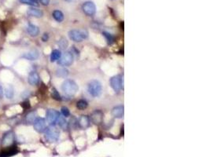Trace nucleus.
I'll list each match as a JSON object with an SVG mask.
<instances>
[{
	"mask_svg": "<svg viewBox=\"0 0 210 157\" xmlns=\"http://www.w3.org/2000/svg\"><path fill=\"white\" fill-rule=\"evenodd\" d=\"M45 137L50 142H55L59 139L60 131L54 125H50L45 130Z\"/></svg>",
	"mask_w": 210,
	"mask_h": 157,
	"instance_id": "f03ea898",
	"label": "nucleus"
},
{
	"mask_svg": "<svg viewBox=\"0 0 210 157\" xmlns=\"http://www.w3.org/2000/svg\"><path fill=\"white\" fill-rule=\"evenodd\" d=\"M13 142H14V133L11 131L6 133L2 138V145L8 147L11 145Z\"/></svg>",
	"mask_w": 210,
	"mask_h": 157,
	"instance_id": "f8f14e48",
	"label": "nucleus"
},
{
	"mask_svg": "<svg viewBox=\"0 0 210 157\" xmlns=\"http://www.w3.org/2000/svg\"><path fill=\"white\" fill-rule=\"evenodd\" d=\"M14 87L10 85V86H8L6 88V90H5V96H6V98H8V99H12V98H14Z\"/></svg>",
	"mask_w": 210,
	"mask_h": 157,
	"instance_id": "412c9836",
	"label": "nucleus"
},
{
	"mask_svg": "<svg viewBox=\"0 0 210 157\" xmlns=\"http://www.w3.org/2000/svg\"><path fill=\"white\" fill-rule=\"evenodd\" d=\"M39 56V53L37 50H32L31 51L27 52L22 55V58H25V59L29 60V61H35Z\"/></svg>",
	"mask_w": 210,
	"mask_h": 157,
	"instance_id": "ddd939ff",
	"label": "nucleus"
},
{
	"mask_svg": "<svg viewBox=\"0 0 210 157\" xmlns=\"http://www.w3.org/2000/svg\"><path fill=\"white\" fill-rule=\"evenodd\" d=\"M3 94H4L3 88H2V86H0V99H1V98H2V97H3Z\"/></svg>",
	"mask_w": 210,
	"mask_h": 157,
	"instance_id": "2f4dec72",
	"label": "nucleus"
},
{
	"mask_svg": "<svg viewBox=\"0 0 210 157\" xmlns=\"http://www.w3.org/2000/svg\"><path fill=\"white\" fill-rule=\"evenodd\" d=\"M90 123H91V119L87 115H81L77 120V125H79L80 127L82 129L87 128L90 126Z\"/></svg>",
	"mask_w": 210,
	"mask_h": 157,
	"instance_id": "9b49d317",
	"label": "nucleus"
},
{
	"mask_svg": "<svg viewBox=\"0 0 210 157\" xmlns=\"http://www.w3.org/2000/svg\"><path fill=\"white\" fill-rule=\"evenodd\" d=\"M33 126H34V129L36 130L39 133L44 132L45 130L46 129V123L43 118L39 117L36 118V120L33 123Z\"/></svg>",
	"mask_w": 210,
	"mask_h": 157,
	"instance_id": "6e6552de",
	"label": "nucleus"
},
{
	"mask_svg": "<svg viewBox=\"0 0 210 157\" xmlns=\"http://www.w3.org/2000/svg\"><path fill=\"white\" fill-rule=\"evenodd\" d=\"M82 10H83V13L87 16L91 17L95 14L96 12V6H95V3L91 1H87L85 2L82 6Z\"/></svg>",
	"mask_w": 210,
	"mask_h": 157,
	"instance_id": "423d86ee",
	"label": "nucleus"
},
{
	"mask_svg": "<svg viewBox=\"0 0 210 157\" xmlns=\"http://www.w3.org/2000/svg\"><path fill=\"white\" fill-rule=\"evenodd\" d=\"M21 3L29 5L31 6H38V2L36 0H19Z\"/></svg>",
	"mask_w": 210,
	"mask_h": 157,
	"instance_id": "a878e982",
	"label": "nucleus"
},
{
	"mask_svg": "<svg viewBox=\"0 0 210 157\" xmlns=\"http://www.w3.org/2000/svg\"><path fill=\"white\" fill-rule=\"evenodd\" d=\"M88 92L91 96L97 98L99 97L102 93V84L101 82L98 80H91L88 83Z\"/></svg>",
	"mask_w": 210,
	"mask_h": 157,
	"instance_id": "7ed1b4c3",
	"label": "nucleus"
},
{
	"mask_svg": "<svg viewBox=\"0 0 210 157\" xmlns=\"http://www.w3.org/2000/svg\"><path fill=\"white\" fill-rule=\"evenodd\" d=\"M62 90L67 95L73 96L76 94L78 90H79V87H78L77 84L76 83V82H74L73 80L66 79L62 83Z\"/></svg>",
	"mask_w": 210,
	"mask_h": 157,
	"instance_id": "f257e3e1",
	"label": "nucleus"
},
{
	"mask_svg": "<svg viewBox=\"0 0 210 157\" xmlns=\"http://www.w3.org/2000/svg\"><path fill=\"white\" fill-rule=\"evenodd\" d=\"M61 56H62V53L59 50H53L52 53H51V55H50V61H51V62H56V61L59 60Z\"/></svg>",
	"mask_w": 210,
	"mask_h": 157,
	"instance_id": "aec40b11",
	"label": "nucleus"
},
{
	"mask_svg": "<svg viewBox=\"0 0 210 157\" xmlns=\"http://www.w3.org/2000/svg\"><path fill=\"white\" fill-rule=\"evenodd\" d=\"M102 34H103V35L105 36V38H106V40H107L109 44H112V43H113L114 37L113 36V35H111L109 32H104Z\"/></svg>",
	"mask_w": 210,
	"mask_h": 157,
	"instance_id": "bb28decb",
	"label": "nucleus"
},
{
	"mask_svg": "<svg viewBox=\"0 0 210 157\" xmlns=\"http://www.w3.org/2000/svg\"><path fill=\"white\" fill-rule=\"evenodd\" d=\"M28 15L31 16V17H42L43 16V13L41 10L39 9H37V8L35 7H30L28 10Z\"/></svg>",
	"mask_w": 210,
	"mask_h": 157,
	"instance_id": "dca6fc26",
	"label": "nucleus"
},
{
	"mask_svg": "<svg viewBox=\"0 0 210 157\" xmlns=\"http://www.w3.org/2000/svg\"><path fill=\"white\" fill-rule=\"evenodd\" d=\"M27 31L31 36H37L39 33V28L37 27L36 25H29L27 28Z\"/></svg>",
	"mask_w": 210,
	"mask_h": 157,
	"instance_id": "f3484780",
	"label": "nucleus"
},
{
	"mask_svg": "<svg viewBox=\"0 0 210 157\" xmlns=\"http://www.w3.org/2000/svg\"><path fill=\"white\" fill-rule=\"evenodd\" d=\"M28 82L30 85L35 86L37 85L39 82V76L38 73L36 72H31L28 78Z\"/></svg>",
	"mask_w": 210,
	"mask_h": 157,
	"instance_id": "4468645a",
	"label": "nucleus"
},
{
	"mask_svg": "<svg viewBox=\"0 0 210 157\" xmlns=\"http://www.w3.org/2000/svg\"><path fill=\"white\" fill-rule=\"evenodd\" d=\"M53 17L54 18V20L56 21H58V22H62V21H63L64 20V14L63 13H62V11H60V10H54V12H53Z\"/></svg>",
	"mask_w": 210,
	"mask_h": 157,
	"instance_id": "6ab92c4d",
	"label": "nucleus"
},
{
	"mask_svg": "<svg viewBox=\"0 0 210 157\" xmlns=\"http://www.w3.org/2000/svg\"><path fill=\"white\" fill-rule=\"evenodd\" d=\"M57 123H58V126L62 128H66V126H67V122H66V117L62 116V115H59L58 116V119L57 120Z\"/></svg>",
	"mask_w": 210,
	"mask_h": 157,
	"instance_id": "5701e85b",
	"label": "nucleus"
},
{
	"mask_svg": "<svg viewBox=\"0 0 210 157\" xmlns=\"http://www.w3.org/2000/svg\"><path fill=\"white\" fill-rule=\"evenodd\" d=\"M110 86L116 92H118L121 90L123 86V79L121 75H118L112 77L110 79Z\"/></svg>",
	"mask_w": 210,
	"mask_h": 157,
	"instance_id": "0eeeda50",
	"label": "nucleus"
},
{
	"mask_svg": "<svg viewBox=\"0 0 210 157\" xmlns=\"http://www.w3.org/2000/svg\"><path fill=\"white\" fill-rule=\"evenodd\" d=\"M103 112L100 110H96L94 112L91 114V119L93 123H95V124H100L102 123V120H103Z\"/></svg>",
	"mask_w": 210,
	"mask_h": 157,
	"instance_id": "9d476101",
	"label": "nucleus"
},
{
	"mask_svg": "<svg viewBox=\"0 0 210 157\" xmlns=\"http://www.w3.org/2000/svg\"><path fill=\"white\" fill-rule=\"evenodd\" d=\"M36 113L32 112L29 113L26 116V120H27L28 123H34V121L36 120Z\"/></svg>",
	"mask_w": 210,
	"mask_h": 157,
	"instance_id": "cd10ccee",
	"label": "nucleus"
},
{
	"mask_svg": "<svg viewBox=\"0 0 210 157\" xmlns=\"http://www.w3.org/2000/svg\"><path fill=\"white\" fill-rule=\"evenodd\" d=\"M52 98H54V99L57 100V101L61 100V96H60L59 93L58 92V90H57L56 89H52Z\"/></svg>",
	"mask_w": 210,
	"mask_h": 157,
	"instance_id": "c85d7f7f",
	"label": "nucleus"
},
{
	"mask_svg": "<svg viewBox=\"0 0 210 157\" xmlns=\"http://www.w3.org/2000/svg\"><path fill=\"white\" fill-rule=\"evenodd\" d=\"M73 55L71 52H66L58 60V64L62 66H69L73 63Z\"/></svg>",
	"mask_w": 210,
	"mask_h": 157,
	"instance_id": "39448f33",
	"label": "nucleus"
},
{
	"mask_svg": "<svg viewBox=\"0 0 210 157\" xmlns=\"http://www.w3.org/2000/svg\"><path fill=\"white\" fill-rule=\"evenodd\" d=\"M66 1H67V2H72V1H73V0H66Z\"/></svg>",
	"mask_w": 210,
	"mask_h": 157,
	"instance_id": "72a5a7b5",
	"label": "nucleus"
},
{
	"mask_svg": "<svg viewBox=\"0 0 210 157\" xmlns=\"http://www.w3.org/2000/svg\"><path fill=\"white\" fill-rule=\"evenodd\" d=\"M87 105H88V104H87V102L85 100H80L76 104V107L80 110H83L85 109H87Z\"/></svg>",
	"mask_w": 210,
	"mask_h": 157,
	"instance_id": "393cba45",
	"label": "nucleus"
},
{
	"mask_svg": "<svg viewBox=\"0 0 210 157\" xmlns=\"http://www.w3.org/2000/svg\"><path fill=\"white\" fill-rule=\"evenodd\" d=\"M17 152H18V150L16 149L15 148H10V149H7L6 150L2 151L0 153V157H10L15 155Z\"/></svg>",
	"mask_w": 210,
	"mask_h": 157,
	"instance_id": "a211bd4d",
	"label": "nucleus"
},
{
	"mask_svg": "<svg viewBox=\"0 0 210 157\" xmlns=\"http://www.w3.org/2000/svg\"><path fill=\"white\" fill-rule=\"evenodd\" d=\"M69 46V42H68L67 39L65 38H62L58 41V46L60 47L61 50H66V48Z\"/></svg>",
	"mask_w": 210,
	"mask_h": 157,
	"instance_id": "b1692460",
	"label": "nucleus"
},
{
	"mask_svg": "<svg viewBox=\"0 0 210 157\" xmlns=\"http://www.w3.org/2000/svg\"><path fill=\"white\" fill-rule=\"evenodd\" d=\"M56 75L58 77H62V78H65V77L69 75V71L67 69L65 68H58L56 71Z\"/></svg>",
	"mask_w": 210,
	"mask_h": 157,
	"instance_id": "4be33fe9",
	"label": "nucleus"
},
{
	"mask_svg": "<svg viewBox=\"0 0 210 157\" xmlns=\"http://www.w3.org/2000/svg\"><path fill=\"white\" fill-rule=\"evenodd\" d=\"M39 1H40V2L43 6H47L50 3V0H39Z\"/></svg>",
	"mask_w": 210,
	"mask_h": 157,
	"instance_id": "7c9ffc66",
	"label": "nucleus"
},
{
	"mask_svg": "<svg viewBox=\"0 0 210 157\" xmlns=\"http://www.w3.org/2000/svg\"><path fill=\"white\" fill-rule=\"evenodd\" d=\"M42 41H43V42H46V41H47V39H48V35L45 33V34L43 35V36H42Z\"/></svg>",
	"mask_w": 210,
	"mask_h": 157,
	"instance_id": "473e14b6",
	"label": "nucleus"
},
{
	"mask_svg": "<svg viewBox=\"0 0 210 157\" xmlns=\"http://www.w3.org/2000/svg\"><path fill=\"white\" fill-rule=\"evenodd\" d=\"M69 36L72 40L76 42H80L87 37V32L83 30H71L69 32Z\"/></svg>",
	"mask_w": 210,
	"mask_h": 157,
	"instance_id": "20e7f679",
	"label": "nucleus"
},
{
	"mask_svg": "<svg viewBox=\"0 0 210 157\" xmlns=\"http://www.w3.org/2000/svg\"><path fill=\"white\" fill-rule=\"evenodd\" d=\"M62 114L64 117H69L70 115V112L69 109L66 107L62 108Z\"/></svg>",
	"mask_w": 210,
	"mask_h": 157,
	"instance_id": "c756f323",
	"label": "nucleus"
},
{
	"mask_svg": "<svg viewBox=\"0 0 210 157\" xmlns=\"http://www.w3.org/2000/svg\"><path fill=\"white\" fill-rule=\"evenodd\" d=\"M59 113L54 109H48L46 112V120L50 125H54L59 116Z\"/></svg>",
	"mask_w": 210,
	"mask_h": 157,
	"instance_id": "1a4fd4ad",
	"label": "nucleus"
},
{
	"mask_svg": "<svg viewBox=\"0 0 210 157\" xmlns=\"http://www.w3.org/2000/svg\"><path fill=\"white\" fill-rule=\"evenodd\" d=\"M124 109L123 105H118L117 107L113 108L112 110V115L115 118H122L124 116Z\"/></svg>",
	"mask_w": 210,
	"mask_h": 157,
	"instance_id": "2eb2a0df",
	"label": "nucleus"
}]
</instances>
